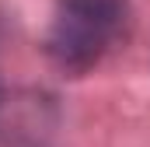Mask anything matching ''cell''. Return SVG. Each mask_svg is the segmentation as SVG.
Instances as JSON below:
<instances>
[{"label":"cell","instance_id":"obj_1","mask_svg":"<svg viewBox=\"0 0 150 147\" xmlns=\"http://www.w3.org/2000/svg\"><path fill=\"white\" fill-rule=\"evenodd\" d=\"M126 0H63L49 25V56L70 74L91 70L126 32Z\"/></svg>","mask_w":150,"mask_h":147}]
</instances>
